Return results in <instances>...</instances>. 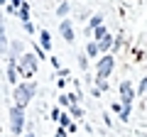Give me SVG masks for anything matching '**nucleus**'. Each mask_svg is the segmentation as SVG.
I'll return each instance as SVG.
<instances>
[{"label": "nucleus", "mask_w": 147, "mask_h": 137, "mask_svg": "<svg viewBox=\"0 0 147 137\" xmlns=\"http://www.w3.org/2000/svg\"><path fill=\"white\" fill-rule=\"evenodd\" d=\"M100 22H103V15H96L93 20H91V25H88V30H98V27H100ZM88 30H86V32H88Z\"/></svg>", "instance_id": "obj_9"}, {"label": "nucleus", "mask_w": 147, "mask_h": 137, "mask_svg": "<svg viewBox=\"0 0 147 137\" xmlns=\"http://www.w3.org/2000/svg\"><path fill=\"white\" fill-rule=\"evenodd\" d=\"M93 37L96 39H105L108 37V30H105V27H98V30H93Z\"/></svg>", "instance_id": "obj_11"}, {"label": "nucleus", "mask_w": 147, "mask_h": 137, "mask_svg": "<svg viewBox=\"0 0 147 137\" xmlns=\"http://www.w3.org/2000/svg\"><path fill=\"white\" fill-rule=\"evenodd\" d=\"M57 12H59V15H61V17H64V15H66V12H69V5H66V3H61V5L57 7Z\"/></svg>", "instance_id": "obj_13"}, {"label": "nucleus", "mask_w": 147, "mask_h": 137, "mask_svg": "<svg viewBox=\"0 0 147 137\" xmlns=\"http://www.w3.org/2000/svg\"><path fill=\"white\" fill-rule=\"evenodd\" d=\"M3 3H7V0H3Z\"/></svg>", "instance_id": "obj_18"}, {"label": "nucleus", "mask_w": 147, "mask_h": 137, "mask_svg": "<svg viewBox=\"0 0 147 137\" xmlns=\"http://www.w3.org/2000/svg\"><path fill=\"white\" fill-rule=\"evenodd\" d=\"M113 64H115V61H113V56H108V54H105V56L98 61V81H105V79L110 76V71H113Z\"/></svg>", "instance_id": "obj_4"}, {"label": "nucleus", "mask_w": 147, "mask_h": 137, "mask_svg": "<svg viewBox=\"0 0 147 137\" xmlns=\"http://www.w3.org/2000/svg\"><path fill=\"white\" fill-rule=\"evenodd\" d=\"M120 95H123V105L130 108L132 105V98H135V91H132L130 81H123V83H120Z\"/></svg>", "instance_id": "obj_5"}, {"label": "nucleus", "mask_w": 147, "mask_h": 137, "mask_svg": "<svg viewBox=\"0 0 147 137\" xmlns=\"http://www.w3.org/2000/svg\"><path fill=\"white\" fill-rule=\"evenodd\" d=\"M42 47L44 49H52V37H49L47 30H42Z\"/></svg>", "instance_id": "obj_8"}, {"label": "nucleus", "mask_w": 147, "mask_h": 137, "mask_svg": "<svg viewBox=\"0 0 147 137\" xmlns=\"http://www.w3.org/2000/svg\"><path fill=\"white\" fill-rule=\"evenodd\" d=\"M57 137H66V130H64V127H61V130L57 132Z\"/></svg>", "instance_id": "obj_16"}, {"label": "nucleus", "mask_w": 147, "mask_h": 137, "mask_svg": "<svg viewBox=\"0 0 147 137\" xmlns=\"http://www.w3.org/2000/svg\"><path fill=\"white\" fill-rule=\"evenodd\" d=\"M20 17H22L25 22H30V10H27V3L22 5V10H20Z\"/></svg>", "instance_id": "obj_12"}, {"label": "nucleus", "mask_w": 147, "mask_h": 137, "mask_svg": "<svg viewBox=\"0 0 147 137\" xmlns=\"http://www.w3.org/2000/svg\"><path fill=\"white\" fill-rule=\"evenodd\" d=\"M98 52H100V47H98V44H96V42H91L88 47H86V54H88V56H96V54H98Z\"/></svg>", "instance_id": "obj_10"}, {"label": "nucleus", "mask_w": 147, "mask_h": 137, "mask_svg": "<svg viewBox=\"0 0 147 137\" xmlns=\"http://www.w3.org/2000/svg\"><path fill=\"white\" fill-rule=\"evenodd\" d=\"M98 47H100V52H108V49L113 47V37H110V34H108V37H105V39H100V44H98Z\"/></svg>", "instance_id": "obj_7"}, {"label": "nucleus", "mask_w": 147, "mask_h": 137, "mask_svg": "<svg viewBox=\"0 0 147 137\" xmlns=\"http://www.w3.org/2000/svg\"><path fill=\"white\" fill-rule=\"evenodd\" d=\"M120 118H123V120L127 122V118H130V108H123V113H120Z\"/></svg>", "instance_id": "obj_14"}, {"label": "nucleus", "mask_w": 147, "mask_h": 137, "mask_svg": "<svg viewBox=\"0 0 147 137\" xmlns=\"http://www.w3.org/2000/svg\"><path fill=\"white\" fill-rule=\"evenodd\" d=\"M22 137H34V135H32V132H30V135H22Z\"/></svg>", "instance_id": "obj_17"}, {"label": "nucleus", "mask_w": 147, "mask_h": 137, "mask_svg": "<svg viewBox=\"0 0 147 137\" xmlns=\"http://www.w3.org/2000/svg\"><path fill=\"white\" fill-rule=\"evenodd\" d=\"M7 118H10V132H12V135H20L22 125H25V113H22V108L12 105L10 113H7Z\"/></svg>", "instance_id": "obj_2"}, {"label": "nucleus", "mask_w": 147, "mask_h": 137, "mask_svg": "<svg viewBox=\"0 0 147 137\" xmlns=\"http://www.w3.org/2000/svg\"><path fill=\"white\" fill-rule=\"evenodd\" d=\"M34 91H37V86L32 83V81H27V83H20V86L15 88V105H17V108H25L27 103L32 100Z\"/></svg>", "instance_id": "obj_1"}, {"label": "nucleus", "mask_w": 147, "mask_h": 137, "mask_svg": "<svg viewBox=\"0 0 147 137\" xmlns=\"http://www.w3.org/2000/svg\"><path fill=\"white\" fill-rule=\"evenodd\" d=\"M147 91V79H142V83H140V93H145Z\"/></svg>", "instance_id": "obj_15"}, {"label": "nucleus", "mask_w": 147, "mask_h": 137, "mask_svg": "<svg viewBox=\"0 0 147 137\" xmlns=\"http://www.w3.org/2000/svg\"><path fill=\"white\" fill-rule=\"evenodd\" d=\"M61 34H64L66 42H74V30H71V25H69V20L61 22Z\"/></svg>", "instance_id": "obj_6"}, {"label": "nucleus", "mask_w": 147, "mask_h": 137, "mask_svg": "<svg viewBox=\"0 0 147 137\" xmlns=\"http://www.w3.org/2000/svg\"><path fill=\"white\" fill-rule=\"evenodd\" d=\"M20 68H22V76H25V79L34 76V71H37V59L32 56V54H25V56L20 59Z\"/></svg>", "instance_id": "obj_3"}]
</instances>
